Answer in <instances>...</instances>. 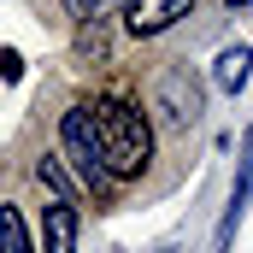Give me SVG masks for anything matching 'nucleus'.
<instances>
[{
  "label": "nucleus",
  "instance_id": "nucleus-1",
  "mask_svg": "<svg viewBox=\"0 0 253 253\" xmlns=\"http://www.w3.org/2000/svg\"><path fill=\"white\" fill-rule=\"evenodd\" d=\"M88 124L100 135V159H106L112 183L141 177V171L153 165V129L141 118V106H129L124 94H100V100L88 106Z\"/></svg>",
  "mask_w": 253,
  "mask_h": 253
},
{
  "label": "nucleus",
  "instance_id": "nucleus-2",
  "mask_svg": "<svg viewBox=\"0 0 253 253\" xmlns=\"http://www.w3.org/2000/svg\"><path fill=\"white\" fill-rule=\"evenodd\" d=\"M59 141H65V159H71V171H77L83 189H94L100 200L118 189L112 171H106V159H100V135H94V124H88V106H71V112H65Z\"/></svg>",
  "mask_w": 253,
  "mask_h": 253
},
{
  "label": "nucleus",
  "instance_id": "nucleus-3",
  "mask_svg": "<svg viewBox=\"0 0 253 253\" xmlns=\"http://www.w3.org/2000/svg\"><path fill=\"white\" fill-rule=\"evenodd\" d=\"M153 94H159V112H165V124H171V129H189L194 118H200V106H206V88L194 83L183 65H171V71L159 77Z\"/></svg>",
  "mask_w": 253,
  "mask_h": 253
},
{
  "label": "nucleus",
  "instance_id": "nucleus-4",
  "mask_svg": "<svg viewBox=\"0 0 253 253\" xmlns=\"http://www.w3.org/2000/svg\"><path fill=\"white\" fill-rule=\"evenodd\" d=\"M189 6L194 0H124V30L129 36H159V30H171Z\"/></svg>",
  "mask_w": 253,
  "mask_h": 253
},
{
  "label": "nucleus",
  "instance_id": "nucleus-5",
  "mask_svg": "<svg viewBox=\"0 0 253 253\" xmlns=\"http://www.w3.org/2000/svg\"><path fill=\"white\" fill-rule=\"evenodd\" d=\"M42 248L47 253H77V206L71 200H47V212H42Z\"/></svg>",
  "mask_w": 253,
  "mask_h": 253
},
{
  "label": "nucleus",
  "instance_id": "nucleus-6",
  "mask_svg": "<svg viewBox=\"0 0 253 253\" xmlns=\"http://www.w3.org/2000/svg\"><path fill=\"white\" fill-rule=\"evenodd\" d=\"M248 77H253V47H248V42H236V47H224V53H218L212 83H218L224 94H242V88H248Z\"/></svg>",
  "mask_w": 253,
  "mask_h": 253
},
{
  "label": "nucleus",
  "instance_id": "nucleus-7",
  "mask_svg": "<svg viewBox=\"0 0 253 253\" xmlns=\"http://www.w3.org/2000/svg\"><path fill=\"white\" fill-rule=\"evenodd\" d=\"M253 200V129L242 135V177H236V194H230V212H224V236L236 230V218H242V206Z\"/></svg>",
  "mask_w": 253,
  "mask_h": 253
},
{
  "label": "nucleus",
  "instance_id": "nucleus-8",
  "mask_svg": "<svg viewBox=\"0 0 253 253\" xmlns=\"http://www.w3.org/2000/svg\"><path fill=\"white\" fill-rule=\"evenodd\" d=\"M0 253H36L24 218H18V206H0Z\"/></svg>",
  "mask_w": 253,
  "mask_h": 253
},
{
  "label": "nucleus",
  "instance_id": "nucleus-9",
  "mask_svg": "<svg viewBox=\"0 0 253 253\" xmlns=\"http://www.w3.org/2000/svg\"><path fill=\"white\" fill-rule=\"evenodd\" d=\"M36 177H42V183H47V189H53V200H71V206H77V183H71V177H65V165H59V153H47V159H42V165H36Z\"/></svg>",
  "mask_w": 253,
  "mask_h": 253
},
{
  "label": "nucleus",
  "instance_id": "nucleus-10",
  "mask_svg": "<svg viewBox=\"0 0 253 253\" xmlns=\"http://www.w3.org/2000/svg\"><path fill=\"white\" fill-rule=\"evenodd\" d=\"M106 47H112V36H106V18H88V24L77 30V53H83V59H106Z\"/></svg>",
  "mask_w": 253,
  "mask_h": 253
},
{
  "label": "nucleus",
  "instance_id": "nucleus-11",
  "mask_svg": "<svg viewBox=\"0 0 253 253\" xmlns=\"http://www.w3.org/2000/svg\"><path fill=\"white\" fill-rule=\"evenodd\" d=\"M71 12H77V24H88V18H106L112 6H124V0H65Z\"/></svg>",
  "mask_w": 253,
  "mask_h": 253
},
{
  "label": "nucleus",
  "instance_id": "nucleus-12",
  "mask_svg": "<svg viewBox=\"0 0 253 253\" xmlns=\"http://www.w3.org/2000/svg\"><path fill=\"white\" fill-rule=\"evenodd\" d=\"M0 77H6V83H18V77H24V59H18V53H12V47H6V53H0Z\"/></svg>",
  "mask_w": 253,
  "mask_h": 253
},
{
  "label": "nucleus",
  "instance_id": "nucleus-13",
  "mask_svg": "<svg viewBox=\"0 0 253 253\" xmlns=\"http://www.w3.org/2000/svg\"><path fill=\"white\" fill-rule=\"evenodd\" d=\"M236 6H242V0H236Z\"/></svg>",
  "mask_w": 253,
  "mask_h": 253
}]
</instances>
